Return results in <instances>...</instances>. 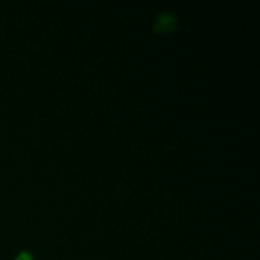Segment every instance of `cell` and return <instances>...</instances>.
<instances>
[{"mask_svg":"<svg viewBox=\"0 0 260 260\" xmlns=\"http://www.w3.org/2000/svg\"><path fill=\"white\" fill-rule=\"evenodd\" d=\"M177 27V18L169 14V12H163L158 15L157 21H155V30L158 32H169L172 29Z\"/></svg>","mask_w":260,"mask_h":260,"instance_id":"cell-1","label":"cell"},{"mask_svg":"<svg viewBox=\"0 0 260 260\" xmlns=\"http://www.w3.org/2000/svg\"><path fill=\"white\" fill-rule=\"evenodd\" d=\"M15 260H32V257H30V254H29V253L23 251V253H20V254L17 256V259Z\"/></svg>","mask_w":260,"mask_h":260,"instance_id":"cell-2","label":"cell"}]
</instances>
